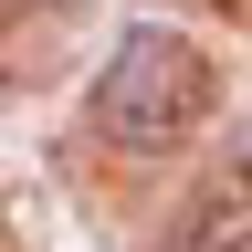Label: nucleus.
I'll return each instance as SVG.
<instances>
[{
	"label": "nucleus",
	"instance_id": "1",
	"mask_svg": "<svg viewBox=\"0 0 252 252\" xmlns=\"http://www.w3.org/2000/svg\"><path fill=\"white\" fill-rule=\"evenodd\" d=\"M84 116H94V137H105V147H137V158L179 147L189 126L210 116V53L189 42V32H168V21H137V32L105 53Z\"/></svg>",
	"mask_w": 252,
	"mask_h": 252
},
{
	"label": "nucleus",
	"instance_id": "2",
	"mask_svg": "<svg viewBox=\"0 0 252 252\" xmlns=\"http://www.w3.org/2000/svg\"><path fill=\"white\" fill-rule=\"evenodd\" d=\"M168 252H252V210H242V189H231V179H220V189H200Z\"/></svg>",
	"mask_w": 252,
	"mask_h": 252
},
{
	"label": "nucleus",
	"instance_id": "3",
	"mask_svg": "<svg viewBox=\"0 0 252 252\" xmlns=\"http://www.w3.org/2000/svg\"><path fill=\"white\" fill-rule=\"evenodd\" d=\"M231 189H242V210H252V137H242V158H231Z\"/></svg>",
	"mask_w": 252,
	"mask_h": 252
}]
</instances>
